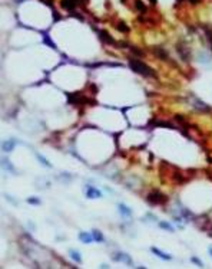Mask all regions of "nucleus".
<instances>
[{"label":"nucleus","instance_id":"f257e3e1","mask_svg":"<svg viewBox=\"0 0 212 269\" xmlns=\"http://www.w3.org/2000/svg\"><path fill=\"white\" fill-rule=\"evenodd\" d=\"M129 68L139 74V75H143V76H155V72L151 66H148L146 63H143L142 61H138V59H129Z\"/></svg>","mask_w":212,"mask_h":269},{"label":"nucleus","instance_id":"f03ea898","mask_svg":"<svg viewBox=\"0 0 212 269\" xmlns=\"http://www.w3.org/2000/svg\"><path fill=\"white\" fill-rule=\"evenodd\" d=\"M146 200H148V203H151V204H165L166 203V196H163L161 191H152V193H149L148 196H146Z\"/></svg>","mask_w":212,"mask_h":269},{"label":"nucleus","instance_id":"7ed1b4c3","mask_svg":"<svg viewBox=\"0 0 212 269\" xmlns=\"http://www.w3.org/2000/svg\"><path fill=\"white\" fill-rule=\"evenodd\" d=\"M68 101H69V104H89L90 102V99L85 98L80 92H70V94H68Z\"/></svg>","mask_w":212,"mask_h":269},{"label":"nucleus","instance_id":"20e7f679","mask_svg":"<svg viewBox=\"0 0 212 269\" xmlns=\"http://www.w3.org/2000/svg\"><path fill=\"white\" fill-rule=\"evenodd\" d=\"M152 52H153V55L155 56H158L159 59H162V61H169L171 58H169V55L166 53V50L163 49V48H159V46H155V48H152Z\"/></svg>","mask_w":212,"mask_h":269},{"label":"nucleus","instance_id":"39448f33","mask_svg":"<svg viewBox=\"0 0 212 269\" xmlns=\"http://www.w3.org/2000/svg\"><path fill=\"white\" fill-rule=\"evenodd\" d=\"M86 196H88L89 199H99V197H102V193H101L98 189L89 186V187L86 189Z\"/></svg>","mask_w":212,"mask_h":269},{"label":"nucleus","instance_id":"423d86ee","mask_svg":"<svg viewBox=\"0 0 212 269\" xmlns=\"http://www.w3.org/2000/svg\"><path fill=\"white\" fill-rule=\"evenodd\" d=\"M79 4V0H62V7L66 10H73Z\"/></svg>","mask_w":212,"mask_h":269},{"label":"nucleus","instance_id":"0eeeda50","mask_svg":"<svg viewBox=\"0 0 212 269\" xmlns=\"http://www.w3.org/2000/svg\"><path fill=\"white\" fill-rule=\"evenodd\" d=\"M113 259L117 261V262H125V264H128V265H132V261H130V258H129L126 253H115Z\"/></svg>","mask_w":212,"mask_h":269},{"label":"nucleus","instance_id":"6e6552de","mask_svg":"<svg viewBox=\"0 0 212 269\" xmlns=\"http://www.w3.org/2000/svg\"><path fill=\"white\" fill-rule=\"evenodd\" d=\"M79 239L83 242V243H90V242H93V236L92 235H89V233H86V232H80L79 233Z\"/></svg>","mask_w":212,"mask_h":269},{"label":"nucleus","instance_id":"1a4fd4ad","mask_svg":"<svg viewBox=\"0 0 212 269\" xmlns=\"http://www.w3.org/2000/svg\"><path fill=\"white\" fill-rule=\"evenodd\" d=\"M152 252H153L156 256H159L161 259H163V261H171V259H172V256H171V255L163 253L162 251H159V249H156V248H152Z\"/></svg>","mask_w":212,"mask_h":269},{"label":"nucleus","instance_id":"9d476101","mask_svg":"<svg viewBox=\"0 0 212 269\" xmlns=\"http://www.w3.org/2000/svg\"><path fill=\"white\" fill-rule=\"evenodd\" d=\"M99 36H101V39H102L103 42H106V43H110V45H112V43H115L113 37H110V36H109V33H107L106 30H101V32H99Z\"/></svg>","mask_w":212,"mask_h":269},{"label":"nucleus","instance_id":"9b49d317","mask_svg":"<svg viewBox=\"0 0 212 269\" xmlns=\"http://www.w3.org/2000/svg\"><path fill=\"white\" fill-rule=\"evenodd\" d=\"M204 30H205V35H207V39L211 45V49H212V27L208 26V25H204Z\"/></svg>","mask_w":212,"mask_h":269},{"label":"nucleus","instance_id":"f8f14e48","mask_svg":"<svg viewBox=\"0 0 212 269\" xmlns=\"http://www.w3.org/2000/svg\"><path fill=\"white\" fill-rule=\"evenodd\" d=\"M119 212H120V215H123V216H130V215H132L130 209H129L128 206H125V204H119Z\"/></svg>","mask_w":212,"mask_h":269},{"label":"nucleus","instance_id":"ddd939ff","mask_svg":"<svg viewBox=\"0 0 212 269\" xmlns=\"http://www.w3.org/2000/svg\"><path fill=\"white\" fill-rule=\"evenodd\" d=\"M69 253H70V258H72L73 261H76L78 264H82V258H80V253H79V252H76V251L72 249Z\"/></svg>","mask_w":212,"mask_h":269},{"label":"nucleus","instance_id":"4468645a","mask_svg":"<svg viewBox=\"0 0 212 269\" xmlns=\"http://www.w3.org/2000/svg\"><path fill=\"white\" fill-rule=\"evenodd\" d=\"M117 30H119V32H123V33H128V32H129V27L126 26L125 22H120V23H117Z\"/></svg>","mask_w":212,"mask_h":269},{"label":"nucleus","instance_id":"2eb2a0df","mask_svg":"<svg viewBox=\"0 0 212 269\" xmlns=\"http://www.w3.org/2000/svg\"><path fill=\"white\" fill-rule=\"evenodd\" d=\"M92 233H93V238H95V240H98V242H103V240H105L103 235H102V233H101L99 230H93Z\"/></svg>","mask_w":212,"mask_h":269},{"label":"nucleus","instance_id":"dca6fc26","mask_svg":"<svg viewBox=\"0 0 212 269\" xmlns=\"http://www.w3.org/2000/svg\"><path fill=\"white\" fill-rule=\"evenodd\" d=\"M43 42H45V43H47L49 46H52V48H55V49H56V45H55V43L50 40V37H49V35H47V33H43Z\"/></svg>","mask_w":212,"mask_h":269},{"label":"nucleus","instance_id":"f3484780","mask_svg":"<svg viewBox=\"0 0 212 269\" xmlns=\"http://www.w3.org/2000/svg\"><path fill=\"white\" fill-rule=\"evenodd\" d=\"M13 147H14V141H10V142H4L3 144V151H11L13 150Z\"/></svg>","mask_w":212,"mask_h":269},{"label":"nucleus","instance_id":"a211bd4d","mask_svg":"<svg viewBox=\"0 0 212 269\" xmlns=\"http://www.w3.org/2000/svg\"><path fill=\"white\" fill-rule=\"evenodd\" d=\"M159 227L166 229V230H169V232H174V227H172L169 223H166V222H159Z\"/></svg>","mask_w":212,"mask_h":269},{"label":"nucleus","instance_id":"6ab92c4d","mask_svg":"<svg viewBox=\"0 0 212 269\" xmlns=\"http://www.w3.org/2000/svg\"><path fill=\"white\" fill-rule=\"evenodd\" d=\"M135 6H136V9H138V10H140V12H143V13L146 12V7L143 6V3H142L140 0H136V3H135Z\"/></svg>","mask_w":212,"mask_h":269},{"label":"nucleus","instance_id":"aec40b11","mask_svg":"<svg viewBox=\"0 0 212 269\" xmlns=\"http://www.w3.org/2000/svg\"><path fill=\"white\" fill-rule=\"evenodd\" d=\"M36 155H37V158L40 160V163H42V164H45L46 167H52V164H50V163H49V161H47V160H46L45 157H42L40 154H36Z\"/></svg>","mask_w":212,"mask_h":269},{"label":"nucleus","instance_id":"412c9836","mask_svg":"<svg viewBox=\"0 0 212 269\" xmlns=\"http://www.w3.org/2000/svg\"><path fill=\"white\" fill-rule=\"evenodd\" d=\"M130 49H132V52H133V53H136V55H139V56H142V55H143V53H142L139 49H136V48H133V46H132Z\"/></svg>","mask_w":212,"mask_h":269},{"label":"nucleus","instance_id":"4be33fe9","mask_svg":"<svg viewBox=\"0 0 212 269\" xmlns=\"http://www.w3.org/2000/svg\"><path fill=\"white\" fill-rule=\"evenodd\" d=\"M27 203H30V204H39V200L37 199H27Z\"/></svg>","mask_w":212,"mask_h":269},{"label":"nucleus","instance_id":"5701e85b","mask_svg":"<svg viewBox=\"0 0 212 269\" xmlns=\"http://www.w3.org/2000/svg\"><path fill=\"white\" fill-rule=\"evenodd\" d=\"M53 19H55V20H60V14H59V12H56V10L53 12Z\"/></svg>","mask_w":212,"mask_h":269},{"label":"nucleus","instance_id":"b1692460","mask_svg":"<svg viewBox=\"0 0 212 269\" xmlns=\"http://www.w3.org/2000/svg\"><path fill=\"white\" fill-rule=\"evenodd\" d=\"M192 262H195V264H198L199 266H202V264H201V262H199V261H198L196 258H192Z\"/></svg>","mask_w":212,"mask_h":269},{"label":"nucleus","instance_id":"393cba45","mask_svg":"<svg viewBox=\"0 0 212 269\" xmlns=\"http://www.w3.org/2000/svg\"><path fill=\"white\" fill-rule=\"evenodd\" d=\"M151 1H152V3H153V4H155V3H156V0H151Z\"/></svg>","mask_w":212,"mask_h":269},{"label":"nucleus","instance_id":"a878e982","mask_svg":"<svg viewBox=\"0 0 212 269\" xmlns=\"http://www.w3.org/2000/svg\"><path fill=\"white\" fill-rule=\"evenodd\" d=\"M209 252H211V255H212V246H211V248H209Z\"/></svg>","mask_w":212,"mask_h":269}]
</instances>
